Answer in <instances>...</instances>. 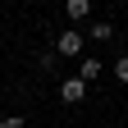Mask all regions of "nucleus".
<instances>
[{
	"label": "nucleus",
	"instance_id": "f03ea898",
	"mask_svg": "<svg viewBox=\"0 0 128 128\" xmlns=\"http://www.w3.org/2000/svg\"><path fill=\"white\" fill-rule=\"evenodd\" d=\"M60 101H64V105L87 101V82H82V78H64V82H60Z\"/></svg>",
	"mask_w": 128,
	"mask_h": 128
},
{
	"label": "nucleus",
	"instance_id": "20e7f679",
	"mask_svg": "<svg viewBox=\"0 0 128 128\" xmlns=\"http://www.w3.org/2000/svg\"><path fill=\"white\" fill-rule=\"evenodd\" d=\"M64 14H69V18H87V14H92V0H64Z\"/></svg>",
	"mask_w": 128,
	"mask_h": 128
},
{
	"label": "nucleus",
	"instance_id": "39448f33",
	"mask_svg": "<svg viewBox=\"0 0 128 128\" xmlns=\"http://www.w3.org/2000/svg\"><path fill=\"white\" fill-rule=\"evenodd\" d=\"M92 37H96V41H110V37H114V28H110V23H101V18H96V23H92Z\"/></svg>",
	"mask_w": 128,
	"mask_h": 128
},
{
	"label": "nucleus",
	"instance_id": "7ed1b4c3",
	"mask_svg": "<svg viewBox=\"0 0 128 128\" xmlns=\"http://www.w3.org/2000/svg\"><path fill=\"white\" fill-rule=\"evenodd\" d=\"M78 78H82V82H96V78H101V60H82V64H78Z\"/></svg>",
	"mask_w": 128,
	"mask_h": 128
},
{
	"label": "nucleus",
	"instance_id": "0eeeda50",
	"mask_svg": "<svg viewBox=\"0 0 128 128\" xmlns=\"http://www.w3.org/2000/svg\"><path fill=\"white\" fill-rule=\"evenodd\" d=\"M0 128H28V124H23V114H9V119H0Z\"/></svg>",
	"mask_w": 128,
	"mask_h": 128
},
{
	"label": "nucleus",
	"instance_id": "f257e3e1",
	"mask_svg": "<svg viewBox=\"0 0 128 128\" xmlns=\"http://www.w3.org/2000/svg\"><path fill=\"white\" fill-rule=\"evenodd\" d=\"M55 55H64V60H73V55H82V37H78L73 28H64L60 37H55Z\"/></svg>",
	"mask_w": 128,
	"mask_h": 128
},
{
	"label": "nucleus",
	"instance_id": "423d86ee",
	"mask_svg": "<svg viewBox=\"0 0 128 128\" xmlns=\"http://www.w3.org/2000/svg\"><path fill=\"white\" fill-rule=\"evenodd\" d=\"M114 78H119V82H128V55H119V60H114Z\"/></svg>",
	"mask_w": 128,
	"mask_h": 128
}]
</instances>
